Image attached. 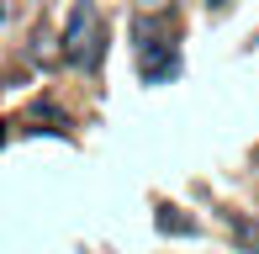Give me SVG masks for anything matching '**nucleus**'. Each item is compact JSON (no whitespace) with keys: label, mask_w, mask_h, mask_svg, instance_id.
Masks as SVG:
<instances>
[{"label":"nucleus","mask_w":259,"mask_h":254,"mask_svg":"<svg viewBox=\"0 0 259 254\" xmlns=\"http://www.w3.org/2000/svg\"><path fill=\"white\" fill-rule=\"evenodd\" d=\"M159 233H175V238H196V233H201V223H196V217H185L180 206H159Z\"/></svg>","instance_id":"obj_3"},{"label":"nucleus","mask_w":259,"mask_h":254,"mask_svg":"<svg viewBox=\"0 0 259 254\" xmlns=\"http://www.w3.org/2000/svg\"><path fill=\"white\" fill-rule=\"evenodd\" d=\"M64 59L69 64H96L101 59V32H96V0H74L64 27Z\"/></svg>","instance_id":"obj_1"},{"label":"nucleus","mask_w":259,"mask_h":254,"mask_svg":"<svg viewBox=\"0 0 259 254\" xmlns=\"http://www.w3.org/2000/svg\"><path fill=\"white\" fill-rule=\"evenodd\" d=\"M138 74L143 85H164V79L180 74V53L175 43H138Z\"/></svg>","instance_id":"obj_2"},{"label":"nucleus","mask_w":259,"mask_h":254,"mask_svg":"<svg viewBox=\"0 0 259 254\" xmlns=\"http://www.w3.org/2000/svg\"><path fill=\"white\" fill-rule=\"evenodd\" d=\"M206 6H233V0H206Z\"/></svg>","instance_id":"obj_4"},{"label":"nucleus","mask_w":259,"mask_h":254,"mask_svg":"<svg viewBox=\"0 0 259 254\" xmlns=\"http://www.w3.org/2000/svg\"><path fill=\"white\" fill-rule=\"evenodd\" d=\"M143 6H164V0H143Z\"/></svg>","instance_id":"obj_5"}]
</instances>
